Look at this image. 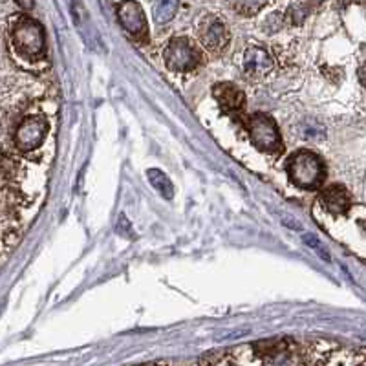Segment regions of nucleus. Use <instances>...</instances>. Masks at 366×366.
I'll return each instance as SVG.
<instances>
[{"label":"nucleus","mask_w":366,"mask_h":366,"mask_svg":"<svg viewBox=\"0 0 366 366\" xmlns=\"http://www.w3.org/2000/svg\"><path fill=\"white\" fill-rule=\"evenodd\" d=\"M288 174L291 182L299 187L315 189L324 180V167L317 154L300 150L288 159Z\"/></svg>","instance_id":"f257e3e1"},{"label":"nucleus","mask_w":366,"mask_h":366,"mask_svg":"<svg viewBox=\"0 0 366 366\" xmlns=\"http://www.w3.org/2000/svg\"><path fill=\"white\" fill-rule=\"evenodd\" d=\"M11 39H13L17 51L28 59H37L44 51V31H42V26L33 19L21 17L13 26Z\"/></svg>","instance_id":"f03ea898"},{"label":"nucleus","mask_w":366,"mask_h":366,"mask_svg":"<svg viewBox=\"0 0 366 366\" xmlns=\"http://www.w3.org/2000/svg\"><path fill=\"white\" fill-rule=\"evenodd\" d=\"M250 134L253 139L254 147L262 152L277 154L282 148V139H280L279 128L274 121L265 114H254L250 119Z\"/></svg>","instance_id":"7ed1b4c3"},{"label":"nucleus","mask_w":366,"mask_h":366,"mask_svg":"<svg viewBox=\"0 0 366 366\" xmlns=\"http://www.w3.org/2000/svg\"><path fill=\"white\" fill-rule=\"evenodd\" d=\"M165 62L174 71H189L198 67L200 51L189 39H173L165 50Z\"/></svg>","instance_id":"20e7f679"},{"label":"nucleus","mask_w":366,"mask_h":366,"mask_svg":"<svg viewBox=\"0 0 366 366\" xmlns=\"http://www.w3.org/2000/svg\"><path fill=\"white\" fill-rule=\"evenodd\" d=\"M46 134H48V123L44 117L33 116L28 117L19 125L15 132V145L21 150H35L37 147H41V143L44 141Z\"/></svg>","instance_id":"39448f33"},{"label":"nucleus","mask_w":366,"mask_h":366,"mask_svg":"<svg viewBox=\"0 0 366 366\" xmlns=\"http://www.w3.org/2000/svg\"><path fill=\"white\" fill-rule=\"evenodd\" d=\"M254 350L264 357L268 366H297V354L288 341H260L254 345Z\"/></svg>","instance_id":"423d86ee"},{"label":"nucleus","mask_w":366,"mask_h":366,"mask_svg":"<svg viewBox=\"0 0 366 366\" xmlns=\"http://www.w3.org/2000/svg\"><path fill=\"white\" fill-rule=\"evenodd\" d=\"M117 17L119 22L125 30L136 39H145L147 37V19L143 13L141 6L134 2V0H127L117 8Z\"/></svg>","instance_id":"0eeeda50"},{"label":"nucleus","mask_w":366,"mask_h":366,"mask_svg":"<svg viewBox=\"0 0 366 366\" xmlns=\"http://www.w3.org/2000/svg\"><path fill=\"white\" fill-rule=\"evenodd\" d=\"M200 41L202 44L211 51L224 50L229 42L227 28L222 21H218L216 17H205L202 24H200Z\"/></svg>","instance_id":"6e6552de"},{"label":"nucleus","mask_w":366,"mask_h":366,"mask_svg":"<svg viewBox=\"0 0 366 366\" xmlns=\"http://www.w3.org/2000/svg\"><path fill=\"white\" fill-rule=\"evenodd\" d=\"M244 70L250 77H264L273 70V59L265 50L259 46H251L244 53Z\"/></svg>","instance_id":"1a4fd4ad"},{"label":"nucleus","mask_w":366,"mask_h":366,"mask_svg":"<svg viewBox=\"0 0 366 366\" xmlns=\"http://www.w3.org/2000/svg\"><path fill=\"white\" fill-rule=\"evenodd\" d=\"M214 97L225 112H240L244 108L245 96L244 92L236 88L231 82H220L214 87Z\"/></svg>","instance_id":"9d476101"},{"label":"nucleus","mask_w":366,"mask_h":366,"mask_svg":"<svg viewBox=\"0 0 366 366\" xmlns=\"http://www.w3.org/2000/svg\"><path fill=\"white\" fill-rule=\"evenodd\" d=\"M320 202L330 213L345 214L350 209V194L341 185H330L320 194Z\"/></svg>","instance_id":"9b49d317"},{"label":"nucleus","mask_w":366,"mask_h":366,"mask_svg":"<svg viewBox=\"0 0 366 366\" xmlns=\"http://www.w3.org/2000/svg\"><path fill=\"white\" fill-rule=\"evenodd\" d=\"M180 0H156L154 4V21L158 24H167L174 19L178 11Z\"/></svg>","instance_id":"f8f14e48"},{"label":"nucleus","mask_w":366,"mask_h":366,"mask_svg":"<svg viewBox=\"0 0 366 366\" xmlns=\"http://www.w3.org/2000/svg\"><path fill=\"white\" fill-rule=\"evenodd\" d=\"M147 178H148V182L152 183L154 189H158L163 198H167V200L173 198L174 187H173V183H171V180L165 176V173H162V171H158V168H150V171H147Z\"/></svg>","instance_id":"ddd939ff"},{"label":"nucleus","mask_w":366,"mask_h":366,"mask_svg":"<svg viewBox=\"0 0 366 366\" xmlns=\"http://www.w3.org/2000/svg\"><path fill=\"white\" fill-rule=\"evenodd\" d=\"M200 366H231V356L224 350L209 351L200 359Z\"/></svg>","instance_id":"4468645a"},{"label":"nucleus","mask_w":366,"mask_h":366,"mask_svg":"<svg viewBox=\"0 0 366 366\" xmlns=\"http://www.w3.org/2000/svg\"><path fill=\"white\" fill-rule=\"evenodd\" d=\"M233 8L244 15H253L265 4V0H229Z\"/></svg>","instance_id":"2eb2a0df"},{"label":"nucleus","mask_w":366,"mask_h":366,"mask_svg":"<svg viewBox=\"0 0 366 366\" xmlns=\"http://www.w3.org/2000/svg\"><path fill=\"white\" fill-rule=\"evenodd\" d=\"M302 240H304V244L308 245V247H311V250L319 253L320 259L330 260V254H328V251H326L324 247H322V244H320L319 238H317L315 234H304V236H302Z\"/></svg>","instance_id":"dca6fc26"},{"label":"nucleus","mask_w":366,"mask_h":366,"mask_svg":"<svg viewBox=\"0 0 366 366\" xmlns=\"http://www.w3.org/2000/svg\"><path fill=\"white\" fill-rule=\"evenodd\" d=\"M304 137L306 139H315V137H322L324 136V128L315 125V123H308L304 127Z\"/></svg>","instance_id":"f3484780"},{"label":"nucleus","mask_w":366,"mask_h":366,"mask_svg":"<svg viewBox=\"0 0 366 366\" xmlns=\"http://www.w3.org/2000/svg\"><path fill=\"white\" fill-rule=\"evenodd\" d=\"M125 231H130V224H128L125 216H119V224H117V233L125 234Z\"/></svg>","instance_id":"a211bd4d"},{"label":"nucleus","mask_w":366,"mask_h":366,"mask_svg":"<svg viewBox=\"0 0 366 366\" xmlns=\"http://www.w3.org/2000/svg\"><path fill=\"white\" fill-rule=\"evenodd\" d=\"M15 2L21 6L22 10H31L33 8V0H15Z\"/></svg>","instance_id":"6ab92c4d"},{"label":"nucleus","mask_w":366,"mask_h":366,"mask_svg":"<svg viewBox=\"0 0 366 366\" xmlns=\"http://www.w3.org/2000/svg\"><path fill=\"white\" fill-rule=\"evenodd\" d=\"M315 2H320V0H315Z\"/></svg>","instance_id":"aec40b11"}]
</instances>
